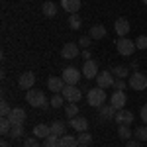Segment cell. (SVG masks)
<instances>
[{"instance_id":"cell-10","label":"cell","mask_w":147,"mask_h":147,"mask_svg":"<svg viewBox=\"0 0 147 147\" xmlns=\"http://www.w3.org/2000/svg\"><path fill=\"white\" fill-rule=\"evenodd\" d=\"M125 102H127V96H125L124 90H116L112 94V98H110V104H112L116 110H122L125 106Z\"/></svg>"},{"instance_id":"cell-4","label":"cell","mask_w":147,"mask_h":147,"mask_svg":"<svg viewBox=\"0 0 147 147\" xmlns=\"http://www.w3.org/2000/svg\"><path fill=\"white\" fill-rule=\"evenodd\" d=\"M129 86H131L134 90H145L147 88V77L143 73H139V71L131 73V75H129Z\"/></svg>"},{"instance_id":"cell-39","label":"cell","mask_w":147,"mask_h":147,"mask_svg":"<svg viewBox=\"0 0 147 147\" xmlns=\"http://www.w3.org/2000/svg\"><path fill=\"white\" fill-rule=\"evenodd\" d=\"M139 116H141V120H143V122L147 124V104L143 106V108H141V112H139Z\"/></svg>"},{"instance_id":"cell-16","label":"cell","mask_w":147,"mask_h":147,"mask_svg":"<svg viewBox=\"0 0 147 147\" xmlns=\"http://www.w3.org/2000/svg\"><path fill=\"white\" fill-rule=\"evenodd\" d=\"M8 120H10L12 124H24L26 122V110L24 108H12Z\"/></svg>"},{"instance_id":"cell-3","label":"cell","mask_w":147,"mask_h":147,"mask_svg":"<svg viewBox=\"0 0 147 147\" xmlns=\"http://www.w3.org/2000/svg\"><path fill=\"white\" fill-rule=\"evenodd\" d=\"M116 49H118L120 55L129 57L134 51H136V41H131V39H127V37H118V41H116Z\"/></svg>"},{"instance_id":"cell-29","label":"cell","mask_w":147,"mask_h":147,"mask_svg":"<svg viewBox=\"0 0 147 147\" xmlns=\"http://www.w3.org/2000/svg\"><path fill=\"white\" fill-rule=\"evenodd\" d=\"M10 127H12V122L8 118H2V120H0V134H2V136L10 134Z\"/></svg>"},{"instance_id":"cell-26","label":"cell","mask_w":147,"mask_h":147,"mask_svg":"<svg viewBox=\"0 0 147 147\" xmlns=\"http://www.w3.org/2000/svg\"><path fill=\"white\" fill-rule=\"evenodd\" d=\"M69 26H71L73 30H79L80 26H82V20H80L79 14H71V16H69Z\"/></svg>"},{"instance_id":"cell-43","label":"cell","mask_w":147,"mask_h":147,"mask_svg":"<svg viewBox=\"0 0 147 147\" xmlns=\"http://www.w3.org/2000/svg\"><path fill=\"white\" fill-rule=\"evenodd\" d=\"M141 2H143V4H145V6H147V0H141Z\"/></svg>"},{"instance_id":"cell-44","label":"cell","mask_w":147,"mask_h":147,"mask_svg":"<svg viewBox=\"0 0 147 147\" xmlns=\"http://www.w3.org/2000/svg\"><path fill=\"white\" fill-rule=\"evenodd\" d=\"M79 147H88V145H82V143H80V145H79Z\"/></svg>"},{"instance_id":"cell-36","label":"cell","mask_w":147,"mask_h":147,"mask_svg":"<svg viewBox=\"0 0 147 147\" xmlns=\"http://www.w3.org/2000/svg\"><path fill=\"white\" fill-rule=\"evenodd\" d=\"M136 47L137 49H147V35H139V37H137Z\"/></svg>"},{"instance_id":"cell-20","label":"cell","mask_w":147,"mask_h":147,"mask_svg":"<svg viewBox=\"0 0 147 147\" xmlns=\"http://www.w3.org/2000/svg\"><path fill=\"white\" fill-rule=\"evenodd\" d=\"M79 139L75 136H63L59 137V147H79Z\"/></svg>"},{"instance_id":"cell-27","label":"cell","mask_w":147,"mask_h":147,"mask_svg":"<svg viewBox=\"0 0 147 147\" xmlns=\"http://www.w3.org/2000/svg\"><path fill=\"white\" fill-rule=\"evenodd\" d=\"M65 114H67V118H77V116H79V106H77V102H71L67 108H65Z\"/></svg>"},{"instance_id":"cell-6","label":"cell","mask_w":147,"mask_h":147,"mask_svg":"<svg viewBox=\"0 0 147 147\" xmlns=\"http://www.w3.org/2000/svg\"><path fill=\"white\" fill-rule=\"evenodd\" d=\"M80 53L79 49V43H75V41H71V43H65V45L61 47V57L63 59H77Z\"/></svg>"},{"instance_id":"cell-33","label":"cell","mask_w":147,"mask_h":147,"mask_svg":"<svg viewBox=\"0 0 147 147\" xmlns=\"http://www.w3.org/2000/svg\"><path fill=\"white\" fill-rule=\"evenodd\" d=\"M77 139H79V143H82V145H88L92 141V136L88 134V131H80L79 136H77Z\"/></svg>"},{"instance_id":"cell-15","label":"cell","mask_w":147,"mask_h":147,"mask_svg":"<svg viewBox=\"0 0 147 147\" xmlns=\"http://www.w3.org/2000/svg\"><path fill=\"white\" fill-rule=\"evenodd\" d=\"M114 30H116V34L120 35V37H125L127 32H129V22L125 18H118L116 24H114Z\"/></svg>"},{"instance_id":"cell-42","label":"cell","mask_w":147,"mask_h":147,"mask_svg":"<svg viewBox=\"0 0 147 147\" xmlns=\"http://www.w3.org/2000/svg\"><path fill=\"white\" fill-rule=\"evenodd\" d=\"M0 147H10V145H8V143H6V141H2V145H0Z\"/></svg>"},{"instance_id":"cell-31","label":"cell","mask_w":147,"mask_h":147,"mask_svg":"<svg viewBox=\"0 0 147 147\" xmlns=\"http://www.w3.org/2000/svg\"><path fill=\"white\" fill-rule=\"evenodd\" d=\"M63 100H65L63 94H53V98L49 100V104H51L53 108H61V106H63Z\"/></svg>"},{"instance_id":"cell-24","label":"cell","mask_w":147,"mask_h":147,"mask_svg":"<svg viewBox=\"0 0 147 147\" xmlns=\"http://www.w3.org/2000/svg\"><path fill=\"white\" fill-rule=\"evenodd\" d=\"M112 73L118 77V79H125V77L129 75V71H127V67H125V65H116V67L112 69Z\"/></svg>"},{"instance_id":"cell-13","label":"cell","mask_w":147,"mask_h":147,"mask_svg":"<svg viewBox=\"0 0 147 147\" xmlns=\"http://www.w3.org/2000/svg\"><path fill=\"white\" fill-rule=\"evenodd\" d=\"M34 82H35V75L32 73V71L24 73L22 77H20V80H18V84H20V88H22V90H30V88L34 86Z\"/></svg>"},{"instance_id":"cell-25","label":"cell","mask_w":147,"mask_h":147,"mask_svg":"<svg viewBox=\"0 0 147 147\" xmlns=\"http://www.w3.org/2000/svg\"><path fill=\"white\" fill-rule=\"evenodd\" d=\"M10 137H24V124H12Z\"/></svg>"},{"instance_id":"cell-18","label":"cell","mask_w":147,"mask_h":147,"mask_svg":"<svg viewBox=\"0 0 147 147\" xmlns=\"http://www.w3.org/2000/svg\"><path fill=\"white\" fill-rule=\"evenodd\" d=\"M34 136L35 137H49L51 136V125H47V124H37L34 127Z\"/></svg>"},{"instance_id":"cell-22","label":"cell","mask_w":147,"mask_h":147,"mask_svg":"<svg viewBox=\"0 0 147 147\" xmlns=\"http://www.w3.org/2000/svg\"><path fill=\"white\" fill-rule=\"evenodd\" d=\"M41 12H43V16H45V18H53V16L57 14V6H55V2H51V0L43 2V8H41Z\"/></svg>"},{"instance_id":"cell-1","label":"cell","mask_w":147,"mask_h":147,"mask_svg":"<svg viewBox=\"0 0 147 147\" xmlns=\"http://www.w3.org/2000/svg\"><path fill=\"white\" fill-rule=\"evenodd\" d=\"M26 100L34 108H43V110L47 108V98L43 94V90H32V88L26 90Z\"/></svg>"},{"instance_id":"cell-21","label":"cell","mask_w":147,"mask_h":147,"mask_svg":"<svg viewBox=\"0 0 147 147\" xmlns=\"http://www.w3.org/2000/svg\"><path fill=\"white\" fill-rule=\"evenodd\" d=\"M90 37L92 39H102V37H106V28H104L102 24H94L90 28Z\"/></svg>"},{"instance_id":"cell-28","label":"cell","mask_w":147,"mask_h":147,"mask_svg":"<svg viewBox=\"0 0 147 147\" xmlns=\"http://www.w3.org/2000/svg\"><path fill=\"white\" fill-rule=\"evenodd\" d=\"M118 136L122 137V139H129V137H131V129H129V125L120 124V125H118Z\"/></svg>"},{"instance_id":"cell-40","label":"cell","mask_w":147,"mask_h":147,"mask_svg":"<svg viewBox=\"0 0 147 147\" xmlns=\"http://www.w3.org/2000/svg\"><path fill=\"white\" fill-rule=\"evenodd\" d=\"M125 147H139V141H137V139H127Z\"/></svg>"},{"instance_id":"cell-5","label":"cell","mask_w":147,"mask_h":147,"mask_svg":"<svg viewBox=\"0 0 147 147\" xmlns=\"http://www.w3.org/2000/svg\"><path fill=\"white\" fill-rule=\"evenodd\" d=\"M80 73L79 69H75V67H67V69H63V80H65V84H77L80 80Z\"/></svg>"},{"instance_id":"cell-14","label":"cell","mask_w":147,"mask_h":147,"mask_svg":"<svg viewBox=\"0 0 147 147\" xmlns=\"http://www.w3.org/2000/svg\"><path fill=\"white\" fill-rule=\"evenodd\" d=\"M47 86H49V90H53L55 94H59V92H63V88H65L67 84H65L63 77H49V80H47Z\"/></svg>"},{"instance_id":"cell-30","label":"cell","mask_w":147,"mask_h":147,"mask_svg":"<svg viewBox=\"0 0 147 147\" xmlns=\"http://www.w3.org/2000/svg\"><path fill=\"white\" fill-rule=\"evenodd\" d=\"M134 134H136L137 141H147V125H139Z\"/></svg>"},{"instance_id":"cell-41","label":"cell","mask_w":147,"mask_h":147,"mask_svg":"<svg viewBox=\"0 0 147 147\" xmlns=\"http://www.w3.org/2000/svg\"><path fill=\"white\" fill-rule=\"evenodd\" d=\"M82 57H84V61H90V51L84 49V51H82Z\"/></svg>"},{"instance_id":"cell-8","label":"cell","mask_w":147,"mask_h":147,"mask_svg":"<svg viewBox=\"0 0 147 147\" xmlns=\"http://www.w3.org/2000/svg\"><path fill=\"white\" fill-rule=\"evenodd\" d=\"M114 73L112 71H104V73H98V77H96V82H98V86L100 88H110L114 86Z\"/></svg>"},{"instance_id":"cell-2","label":"cell","mask_w":147,"mask_h":147,"mask_svg":"<svg viewBox=\"0 0 147 147\" xmlns=\"http://www.w3.org/2000/svg\"><path fill=\"white\" fill-rule=\"evenodd\" d=\"M86 100H88V106L100 108V106H104V102H106V92H104V88H100V86L90 88L88 94H86Z\"/></svg>"},{"instance_id":"cell-9","label":"cell","mask_w":147,"mask_h":147,"mask_svg":"<svg viewBox=\"0 0 147 147\" xmlns=\"http://www.w3.org/2000/svg\"><path fill=\"white\" fill-rule=\"evenodd\" d=\"M80 73H82V77H84V79H96V77H98V65H96V63H94V61H84V65H82V71H80Z\"/></svg>"},{"instance_id":"cell-17","label":"cell","mask_w":147,"mask_h":147,"mask_svg":"<svg viewBox=\"0 0 147 147\" xmlns=\"http://www.w3.org/2000/svg\"><path fill=\"white\" fill-rule=\"evenodd\" d=\"M61 8L69 14H77L80 10V0H61Z\"/></svg>"},{"instance_id":"cell-38","label":"cell","mask_w":147,"mask_h":147,"mask_svg":"<svg viewBox=\"0 0 147 147\" xmlns=\"http://www.w3.org/2000/svg\"><path fill=\"white\" fill-rule=\"evenodd\" d=\"M112 88H114V90H124V88H125V80L124 79H116Z\"/></svg>"},{"instance_id":"cell-23","label":"cell","mask_w":147,"mask_h":147,"mask_svg":"<svg viewBox=\"0 0 147 147\" xmlns=\"http://www.w3.org/2000/svg\"><path fill=\"white\" fill-rule=\"evenodd\" d=\"M65 129H67V125L63 124V122H53V124H51V136L63 137L65 136Z\"/></svg>"},{"instance_id":"cell-34","label":"cell","mask_w":147,"mask_h":147,"mask_svg":"<svg viewBox=\"0 0 147 147\" xmlns=\"http://www.w3.org/2000/svg\"><path fill=\"white\" fill-rule=\"evenodd\" d=\"M10 112H12L10 104H8L6 100H2V102H0V114H2V118H8V116H10Z\"/></svg>"},{"instance_id":"cell-19","label":"cell","mask_w":147,"mask_h":147,"mask_svg":"<svg viewBox=\"0 0 147 147\" xmlns=\"http://www.w3.org/2000/svg\"><path fill=\"white\" fill-rule=\"evenodd\" d=\"M116 108H114L112 104L110 106H100V120H114L116 118Z\"/></svg>"},{"instance_id":"cell-37","label":"cell","mask_w":147,"mask_h":147,"mask_svg":"<svg viewBox=\"0 0 147 147\" xmlns=\"http://www.w3.org/2000/svg\"><path fill=\"white\" fill-rule=\"evenodd\" d=\"M90 35H82V37H80L79 39V45L82 47V49H88V47H90Z\"/></svg>"},{"instance_id":"cell-7","label":"cell","mask_w":147,"mask_h":147,"mask_svg":"<svg viewBox=\"0 0 147 147\" xmlns=\"http://www.w3.org/2000/svg\"><path fill=\"white\" fill-rule=\"evenodd\" d=\"M61 94H63L65 100H69V102H79L80 98H82V92L77 88V84H67Z\"/></svg>"},{"instance_id":"cell-11","label":"cell","mask_w":147,"mask_h":147,"mask_svg":"<svg viewBox=\"0 0 147 147\" xmlns=\"http://www.w3.org/2000/svg\"><path fill=\"white\" fill-rule=\"evenodd\" d=\"M114 120L118 122V125H120V124L129 125L131 122H134V112H129V110L122 108V110H118V112H116V118H114Z\"/></svg>"},{"instance_id":"cell-12","label":"cell","mask_w":147,"mask_h":147,"mask_svg":"<svg viewBox=\"0 0 147 147\" xmlns=\"http://www.w3.org/2000/svg\"><path fill=\"white\" fill-rule=\"evenodd\" d=\"M69 124H71V127H73V129H75V131H86V129H88V120H86V118H84V116H77V118H71V122H69Z\"/></svg>"},{"instance_id":"cell-32","label":"cell","mask_w":147,"mask_h":147,"mask_svg":"<svg viewBox=\"0 0 147 147\" xmlns=\"http://www.w3.org/2000/svg\"><path fill=\"white\" fill-rule=\"evenodd\" d=\"M43 147H59V137L57 136H49L43 139Z\"/></svg>"},{"instance_id":"cell-35","label":"cell","mask_w":147,"mask_h":147,"mask_svg":"<svg viewBox=\"0 0 147 147\" xmlns=\"http://www.w3.org/2000/svg\"><path fill=\"white\" fill-rule=\"evenodd\" d=\"M24 147H41V145H39V139L34 136V137H28L24 141Z\"/></svg>"}]
</instances>
